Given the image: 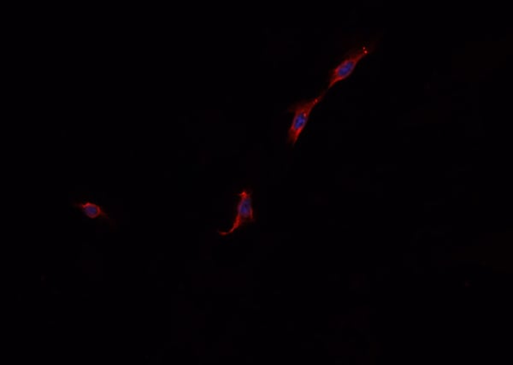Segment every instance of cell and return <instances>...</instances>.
<instances>
[{
  "instance_id": "cell-4",
  "label": "cell",
  "mask_w": 513,
  "mask_h": 365,
  "mask_svg": "<svg viewBox=\"0 0 513 365\" xmlns=\"http://www.w3.org/2000/svg\"><path fill=\"white\" fill-rule=\"evenodd\" d=\"M96 212H97V210H96L94 206H92V205H87V206H86V214L88 215L90 217H93V216H95Z\"/></svg>"
},
{
  "instance_id": "cell-1",
  "label": "cell",
  "mask_w": 513,
  "mask_h": 365,
  "mask_svg": "<svg viewBox=\"0 0 513 365\" xmlns=\"http://www.w3.org/2000/svg\"><path fill=\"white\" fill-rule=\"evenodd\" d=\"M319 100L320 97L311 100H302L291 106L293 115L287 133V142L291 147H293L299 140L309 121L311 112H313V108Z\"/></svg>"
},
{
  "instance_id": "cell-2",
  "label": "cell",
  "mask_w": 513,
  "mask_h": 365,
  "mask_svg": "<svg viewBox=\"0 0 513 365\" xmlns=\"http://www.w3.org/2000/svg\"><path fill=\"white\" fill-rule=\"evenodd\" d=\"M355 65V62H353V61H346V62H344L341 65L338 66L336 68V70H335V74L333 76L332 81H331L330 86H332L333 84H335L336 82L345 79V77H347L350 75L351 71L353 70Z\"/></svg>"
},
{
  "instance_id": "cell-3",
  "label": "cell",
  "mask_w": 513,
  "mask_h": 365,
  "mask_svg": "<svg viewBox=\"0 0 513 365\" xmlns=\"http://www.w3.org/2000/svg\"><path fill=\"white\" fill-rule=\"evenodd\" d=\"M252 213H253L252 199H251L250 196L244 192L240 203L237 206V216L238 217L247 218V217L251 216Z\"/></svg>"
}]
</instances>
